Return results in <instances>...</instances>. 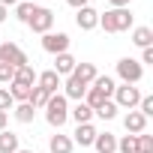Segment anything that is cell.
<instances>
[{"instance_id": "4", "label": "cell", "mask_w": 153, "mask_h": 153, "mask_svg": "<svg viewBox=\"0 0 153 153\" xmlns=\"http://www.w3.org/2000/svg\"><path fill=\"white\" fill-rule=\"evenodd\" d=\"M117 75L123 78V84H138L144 75V66L132 57H123V60H117Z\"/></svg>"}, {"instance_id": "21", "label": "cell", "mask_w": 153, "mask_h": 153, "mask_svg": "<svg viewBox=\"0 0 153 153\" xmlns=\"http://www.w3.org/2000/svg\"><path fill=\"white\" fill-rule=\"evenodd\" d=\"M114 87H117V84H114V78H108V75H96V78H93V90H99L105 99L114 93Z\"/></svg>"}, {"instance_id": "33", "label": "cell", "mask_w": 153, "mask_h": 153, "mask_svg": "<svg viewBox=\"0 0 153 153\" xmlns=\"http://www.w3.org/2000/svg\"><path fill=\"white\" fill-rule=\"evenodd\" d=\"M138 63H153V45L150 48H141V60Z\"/></svg>"}, {"instance_id": "25", "label": "cell", "mask_w": 153, "mask_h": 153, "mask_svg": "<svg viewBox=\"0 0 153 153\" xmlns=\"http://www.w3.org/2000/svg\"><path fill=\"white\" fill-rule=\"evenodd\" d=\"M93 114H96V117H102V120H114V117H117V105H114L111 99H105V102H102Z\"/></svg>"}, {"instance_id": "40", "label": "cell", "mask_w": 153, "mask_h": 153, "mask_svg": "<svg viewBox=\"0 0 153 153\" xmlns=\"http://www.w3.org/2000/svg\"><path fill=\"white\" fill-rule=\"evenodd\" d=\"M30 3H36V0H30Z\"/></svg>"}, {"instance_id": "17", "label": "cell", "mask_w": 153, "mask_h": 153, "mask_svg": "<svg viewBox=\"0 0 153 153\" xmlns=\"http://www.w3.org/2000/svg\"><path fill=\"white\" fill-rule=\"evenodd\" d=\"M72 138L69 135H51V141H48V150L51 153H72Z\"/></svg>"}, {"instance_id": "11", "label": "cell", "mask_w": 153, "mask_h": 153, "mask_svg": "<svg viewBox=\"0 0 153 153\" xmlns=\"http://www.w3.org/2000/svg\"><path fill=\"white\" fill-rule=\"evenodd\" d=\"M123 126H126V132H132V135H141V132L147 129V117H144L141 111H129V114L123 117Z\"/></svg>"}, {"instance_id": "3", "label": "cell", "mask_w": 153, "mask_h": 153, "mask_svg": "<svg viewBox=\"0 0 153 153\" xmlns=\"http://www.w3.org/2000/svg\"><path fill=\"white\" fill-rule=\"evenodd\" d=\"M138 102H141V90H138L135 84L114 87V105H117V108H129V111H135Z\"/></svg>"}, {"instance_id": "36", "label": "cell", "mask_w": 153, "mask_h": 153, "mask_svg": "<svg viewBox=\"0 0 153 153\" xmlns=\"http://www.w3.org/2000/svg\"><path fill=\"white\" fill-rule=\"evenodd\" d=\"M69 6H75V9H81V6H87V0H66Z\"/></svg>"}, {"instance_id": "31", "label": "cell", "mask_w": 153, "mask_h": 153, "mask_svg": "<svg viewBox=\"0 0 153 153\" xmlns=\"http://www.w3.org/2000/svg\"><path fill=\"white\" fill-rule=\"evenodd\" d=\"M9 108H15V102H12L9 90L3 87V90H0V111H6V114H9Z\"/></svg>"}, {"instance_id": "23", "label": "cell", "mask_w": 153, "mask_h": 153, "mask_svg": "<svg viewBox=\"0 0 153 153\" xmlns=\"http://www.w3.org/2000/svg\"><path fill=\"white\" fill-rule=\"evenodd\" d=\"M9 96H12V102H30V87H24V84H15V81H12Z\"/></svg>"}, {"instance_id": "22", "label": "cell", "mask_w": 153, "mask_h": 153, "mask_svg": "<svg viewBox=\"0 0 153 153\" xmlns=\"http://www.w3.org/2000/svg\"><path fill=\"white\" fill-rule=\"evenodd\" d=\"M72 117H75V123H90V117H93V108L90 105H84V102H78L72 111H69Z\"/></svg>"}, {"instance_id": "39", "label": "cell", "mask_w": 153, "mask_h": 153, "mask_svg": "<svg viewBox=\"0 0 153 153\" xmlns=\"http://www.w3.org/2000/svg\"><path fill=\"white\" fill-rule=\"evenodd\" d=\"M15 153H33V150H15Z\"/></svg>"}, {"instance_id": "32", "label": "cell", "mask_w": 153, "mask_h": 153, "mask_svg": "<svg viewBox=\"0 0 153 153\" xmlns=\"http://www.w3.org/2000/svg\"><path fill=\"white\" fill-rule=\"evenodd\" d=\"M138 111H141L144 117H150V114H153V96H141V102H138Z\"/></svg>"}, {"instance_id": "12", "label": "cell", "mask_w": 153, "mask_h": 153, "mask_svg": "<svg viewBox=\"0 0 153 153\" xmlns=\"http://www.w3.org/2000/svg\"><path fill=\"white\" fill-rule=\"evenodd\" d=\"M75 63H78V60H75L69 51H63V54H57V60H54V72H57V75H66V78H69V75L75 72Z\"/></svg>"}, {"instance_id": "1", "label": "cell", "mask_w": 153, "mask_h": 153, "mask_svg": "<svg viewBox=\"0 0 153 153\" xmlns=\"http://www.w3.org/2000/svg\"><path fill=\"white\" fill-rule=\"evenodd\" d=\"M99 27L105 33H123L132 27V12L129 9H108L105 15H99Z\"/></svg>"}, {"instance_id": "34", "label": "cell", "mask_w": 153, "mask_h": 153, "mask_svg": "<svg viewBox=\"0 0 153 153\" xmlns=\"http://www.w3.org/2000/svg\"><path fill=\"white\" fill-rule=\"evenodd\" d=\"M108 3H111V9H129L132 0H108Z\"/></svg>"}, {"instance_id": "27", "label": "cell", "mask_w": 153, "mask_h": 153, "mask_svg": "<svg viewBox=\"0 0 153 153\" xmlns=\"http://www.w3.org/2000/svg\"><path fill=\"white\" fill-rule=\"evenodd\" d=\"M81 102H84V105H90V108L96 111V108H99V105L105 102V96H102L99 90H93V87H87V93H84V99H81Z\"/></svg>"}, {"instance_id": "16", "label": "cell", "mask_w": 153, "mask_h": 153, "mask_svg": "<svg viewBox=\"0 0 153 153\" xmlns=\"http://www.w3.org/2000/svg\"><path fill=\"white\" fill-rule=\"evenodd\" d=\"M12 81H15V84H24V87H36V72H33V66H30V63H27V66H18Z\"/></svg>"}, {"instance_id": "8", "label": "cell", "mask_w": 153, "mask_h": 153, "mask_svg": "<svg viewBox=\"0 0 153 153\" xmlns=\"http://www.w3.org/2000/svg\"><path fill=\"white\" fill-rule=\"evenodd\" d=\"M36 87H42L48 96H54L57 87H63V81H60V75H57L54 69H45L42 75H36Z\"/></svg>"}, {"instance_id": "19", "label": "cell", "mask_w": 153, "mask_h": 153, "mask_svg": "<svg viewBox=\"0 0 153 153\" xmlns=\"http://www.w3.org/2000/svg\"><path fill=\"white\" fill-rule=\"evenodd\" d=\"M132 42H135L138 48H150V45H153V30H150V27H135V30H132Z\"/></svg>"}, {"instance_id": "28", "label": "cell", "mask_w": 153, "mask_h": 153, "mask_svg": "<svg viewBox=\"0 0 153 153\" xmlns=\"http://www.w3.org/2000/svg\"><path fill=\"white\" fill-rule=\"evenodd\" d=\"M33 9H36V6L30 3V0H24V3H18V6H15V18L27 24V21H30V15H33Z\"/></svg>"}, {"instance_id": "30", "label": "cell", "mask_w": 153, "mask_h": 153, "mask_svg": "<svg viewBox=\"0 0 153 153\" xmlns=\"http://www.w3.org/2000/svg\"><path fill=\"white\" fill-rule=\"evenodd\" d=\"M12 78H15V69L6 66V63H0V84H12Z\"/></svg>"}, {"instance_id": "7", "label": "cell", "mask_w": 153, "mask_h": 153, "mask_svg": "<svg viewBox=\"0 0 153 153\" xmlns=\"http://www.w3.org/2000/svg\"><path fill=\"white\" fill-rule=\"evenodd\" d=\"M42 48L57 57V54L69 51V36H66V33H45V36H42Z\"/></svg>"}, {"instance_id": "37", "label": "cell", "mask_w": 153, "mask_h": 153, "mask_svg": "<svg viewBox=\"0 0 153 153\" xmlns=\"http://www.w3.org/2000/svg\"><path fill=\"white\" fill-rule=\"evenodd\" d=\"M6 18H9V9H6V6H0V24H3Z\"/></svg>"}, {"instance_id": "14", "label": "cell", "mask_w": 153, "mask_h": 153, "mask_svg": "<svg viewBox=\"0 0 153 153\" xmlns=\"http://www.w3.org/2000/svg\"><path fill=\"white\" fill-rule=\"evenodd\" d=\"M93 138H96V129H93L90 123H78V129H75V141H72V144L90 147V144H93Z\"/></svg>"}, {"instance_id": "5", "label": "cell", "mask_w": 153, "mask_h": 153, "mask_svg": "<svg viewBox=\"0 0 153 153\" xmlns=\"http://www.w3.org/2000/svg\"><path fill=\"white\" fill-rule=\"evenodd\" d=\"M0 63L18 69V66H27V54H24L15 42H3V45H0Z\"/></svg>"}, {"instance_id": "20", "label": "cell", "mask_w": 153, "mask_h": 153, "mask_svg": "<svg viewBox=\"0 0 153 153\" xmlns=\"http://www.w3.org/2000/svg\"><path fill=\"white\" fill-rule=\"evenodd\" d=\"M12 114H15V120H18V123H33V114H36V108H33L30 102H18V105L12 108Z\"/></svg>"}, {"instance_id": "24", "label": "cell", "mask_w": 153, "mask_h": 153, "mask_svg": "<svg viewBox=\"0 0 153 153\" xmlns=\"http://www.w3.org/2000/svg\"><path fill=\"white\" fill-rule=\"evenodd\" d=\"M48 99H51V96H48L42 87H30V105H33V108H45Z\"/></svg>"}, {"instance_id": "6", "label": "cell", "mask_w": 153, "mask_h": 153, "mask_svg": "<svg viewBox=\"0 0 153 153\" xmlns=\"http://www.w3.org/2000/svg\"><path fill=\"white\" fill-rule=\"evenodd\" d=\"M27 24H30V30H33V33H42V36H45V33H51V24H54V12H51V9H42V6H36Z\"/></svg>"}, {"instance_id": "10", "label": "cell", "mask_w": 153, "mask_h": 153, "mask_svg": "<svg viewBox=\"0 0 153 153\" xmlns=\"http://www.w3.org/2000/svg\"><path fill=\"white\" fill-rule=\"evenodd\" d=\"M84 93H87V84L84 81H78V78H75V75H69V78H66V84H63V96L66 99H84Z\"/></svg>"}, {"instance_id": "15", "label": "cell", "mask_w": 153, "mask_h": 153, "mask_svg": "<svg viewBox=\"0 0 153 153\" xmlns=\"http://www.w3.org/2000/svg\"><path fill=\"white\" fill-rule=\"evenodd\" d=\"M72 75L90 87V84H93V78H96L99 72H96V66H93V63H75V72H72Z\"/></svg>"}, {"instance_id": "35", "label": "cell", "mask_w": 153, "mask_h": 153, "mask_svg": "<svg viewBox=\"0 0 153 153\" xmlns=\"http://www.w3.org/2000/svg\"><path fill=\"white\" fill-rule=\"evenodd\" d=\"M6 123H9V114H6V111H0V132L6 129Z\"/></svg>"}, {"instance_id": "18", "label": "cell", "mask_w": 153, "mask_h": 153, "mask_svg": "<svg viewBox=\"0 0 153 153\" xmlns=\"http://www.w3.org/2000/svg\"><path fill=\"white\" fill-rule=\"evenodd\" d=\"M15 150H21L18 147V135L9 132V129H3V132H0V153H15Z\"/></svg>"}, {"instance_id": "38", "label": "cell", "mask_w": 153, "mask_h": 153, "mask_svg": "<svg viewBox=\"0 0 153 153\" xmlns=\"http://www.w3.org/2000/svg\"><path fill=\"white\" fill-rule=\"evenodd\" d=\"M0 6H18V0H0Z\"/></svg>"}, {"instance_id": "9", "label": "cell", "mask_w": 153, "mask_h": 153, "mask_svg": "<svg viewBox=\"0 0 153 153\" xmlns=\"http://www.w3.org/2000/svg\"><path fill=\"white\" fill-rule=\"evenodd\" d=\"M75 24H78L81 30H93V27H99V12L93 6H81L78 15H75Z\"/></svg>"}, {"instance_id": "2", "label": "cell", "mask_w": 153, "mask_h": 153, "mask_svg": "<svg viewBox=\"0 0 153 153\" xmlns=\"http://www.w3.org/2000/svg\"><path fill=\"white\" fill-rule=\"evenodd\" d=\"M45 120H48L54 129H60V126L69 120V105H66V96H63V93H54V96L48 99V105H45Z\"/></svg>"}, {"instance_id": "29", "label": "cell", "mask_w": 153, "mask_h": 153, "mask_svg": "<svg viewBox=\"0 0 153 153\" xmlns=\"http://www.w3.org/2000/svg\"><path fill=\"white\" fill-rule=\"evenodd\" d=\"M117 150L120 153H135V135H123L117 141Z\"/></svg>"}, {"instance_id": "26", "label": "cell", "mask_w": 153, "mask_h": 153, "mask_svg": "<svg viewBox=\"0 0 153 153\" xmlns=\"http://www.w3.org/2000/svg\"><path fill=\"white\" fill-rule=\"evenodd\" d=\"M135 153H153V135H147V132L135 135Z\"/></svg>"}, {"instance_id": "13", "label": "cell", "mask_w": 153, "mask_h": 153, "mask_svg": "<svg viewBox=\"0 0 153 153\" xmlns=\"http://www.w3.org/2000/svg\"><path fill=\"white\" fill-rule=\"evenodd\" d=\"M93 147H96V153H114V150H117V138H114L111 132H96Z\"/></svg>"}]
</instances>
